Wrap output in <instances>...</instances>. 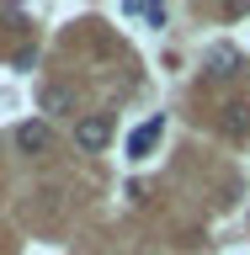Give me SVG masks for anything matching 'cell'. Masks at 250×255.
I'll return each mask as SVG.
<instances>
[{
    "mask_svg": "<svg viewBox=\"0 0 250 255\" xmlns=\"http://www.w3.org/2000/svg\"><path fill=\"white\" fill-rule=\"evenodd\" d=\"M123 11L133 16V21H149V27H160V21H165V5H149V0H128Z\"/></svg>",
    "mask_w": 250,
    "mask_h": 255,
    "instance_id": "obj_6",
    "label": "cell"
},
{
    "mask_svg": "<svg viewBox=\"0 0 250 255\" xmlns=\"http://www.w3.org/2000/svg\"><path fill=\"white\" fill-rule=\"evenodd\" d=\"M37 107H43L48 117H59V112H75V91H69L64 80H43V85H37Z\"/></svg>",
    "mask_w": 250,
    "mask_h": 255,
    "instance_id": "obj_2",
    "label": "cell"
},
{
    "mask_svg": "<svg viewBox=\"0 0 250 255\" xmlns=\"http://www.w3.org/2000/svg\"><path fill=\"white\" fill-rule=\"evenodd\" d=\"M208 64H219V75H235L240 53H235V48H213V59H208Z\"/></svg>",
    "mask_w": 250,
    "mask_h": 255,
    "instance_id": "obj_7",
    "label": "cell"
},
{
    "mask_svg": "<svg viewBox=\"0 0 250 255\" xmlns=\"http://www.w3.org/2000/svg\"><path fill=\"white\" fill-rule=\"evenodd\" d=\"M48 138H53L48 123H21V128H16V149H21V154H43Z\"/></svg>",
    "mask_w": 250,
    "mask_h": 255,
    "instance_id": "obj_3",
    "label": "cell"
},
{
    "mask_svg": "<svg viewBox=\"0 0 250 255\" xmlns=\"http://www.w3.org/2000/svg\"><path fill=\"white\" fill-rule=\"evenodd\" d=\"M224 133L229 138H245L250 133V101H229L224 107Z\"/></svg>",
    "mask_w": 250,
    "mask_h": 255,
    "instance_id": "obj_5",
    "label": "cell"
},
{
    "mask_svg": "<svg viewBox=\"0 0 250 255\" xmlns=\"http://www.w3.org/2000/svg\"><path fill=\"white\" fill-rule=\"evenodd\" d=\"M75 143L85 149V154H101V149L112 143V123L101 117V112H96V117H80L75 123Z\"/></svg>",
    "mask_w": 250,
    "mask_h": 255,
    "instance_id": "obj_1",
    "label": "cell"
},
{
    "mask_svg": "<svg viewBox=\"0 0 250 255\" xmlns=\"http://www.w3.org/2000/svg\"><path fill=\"white\" fill-rule=\"evenodd\" d=\"M160 133H165V123H160V117H149V123H144L133 138H128V159H144V154L160 143Z\"/></svg>",
    "mask_w": 250,
    "mask_h": 255,
    "instance_id": "obj_4",
    "label": "cell"
}]
</instances>
